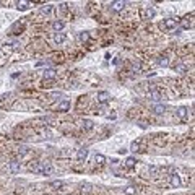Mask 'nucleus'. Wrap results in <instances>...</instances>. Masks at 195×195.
<instances>
[{"label":"nucleus","instance_id":"19","mask_svg":"<svg viewBox=\"0 0 195 195\" xmlns=\"http://www.w3.org/2000/svg\"><path fill=\"white\" fill-rule=\"evenodd\" d=\"M52 166L50 164H47V163H44V168H42V171H41V174H44V176H49V174H52Z\"/></svg>","mask_w":195,"mask_h":195},{"label":"nucleus","instance_id":"34","mask_svg":"<svg viewBox=\"0 0 195 195\" xmlns=\"http://www.w3.org/2000/svg\"><path fill=\"white\" fill-rule=\"evenodd\" d=\"M50 101H55V99H57V98H60V93H54V94H50Z\"/></svg>","mask_w":195,"mask_h":195},{"label":"nucleus","instance_id":"4","mask_svg":"<svg viewBox=\"0 0 195 195\" xmlns=\"http://www.w3.org/2000/svg\"><path fill=\"white\" fill-rule=\"evenodd\" d=\"M181 25L184 29H190V28H193V13L187 15V17H184V20L181 21Z\"/></svg>","mask_w":195,"mask_h":195},{"label":"nucleus","instance_id":"26","mask_svg":"<svg viewBox=\"0 0 195 195\" xmlns=\"http://www.w3.org/2000/svg\"><path fill=\"white\" fill-rule=\"evenodd\" d=\"M158 63H160V65H163V67H166V65H169V59L166 57V55H163V57L158 59Z\"/></svg>","mask_w":195,"mask_h":195},{"label":"nucleus","instance_id":"7","mask_svg":"<svg viewBox=\"0 0 195 195\" xmlns=\"http://www.w3.org/2000/svg\"><path fill=\"white\" fill-rule=\"evenodd\" d=\"M81 129L86 130V132H90V130L94 129V122L90 120V119H85V120H81Z\"/></svg>","mask_w":195,"mask_h":195},{"label":"nucleus","instance_id":"16","mask_svg":"<svg viewBox=\"0 0 195 195\" xmlns=\"http://www.w3.org/2000/svg\"><path fill=\"white\" fill-rule=\"evenodd\" d=\"M29 5H31V3L29 2H26V0H21V2H17V8L18 10H28V8H29Z\"/></svg>","mask_w":195,"mask_h":195},{"label":"nucleus","instance_id":"1","mask_svg":"<svg viewBox=\"0 0 195 195\" xmlns=\"http://www.w3.org/2000/svg\"><path fill=\"white\" fill-rule=\"evenodd\" d=\"M177 20H174V18H166V20H163V23H161V29H164V31H172V29H176V26H177Z\"/></svg>","mask_w":195,"mask_h":195},{"label":"nucleus","instance_id":"31","mask_svg":"<svg viewBox=\"0 0 195 195\" xmlns=\"http://www.w3.org/2000/svg\"><path fill=\"white\" fill-rule=\"evenodd\" d=\"M62 185H63L62 181H54V182H50V187H54V189H59V187H62Z\"/></svg>","mask_w":195,"mask_h":195},{"label":"nucleus","instance_id":"32","mask_svg":"<svg viewBox=\"0 0 195 195\" xmlns=\"http://www.w3.org/2000/svg\"><path fill=\"white\" fill-rule=\"evenodd\" d=\"M158 171H160V169H158V168H156V166H150V169H148V172L151 174V176H156V174H158Z\"/></svg>","mask_w":195,"mask_h":195},{"label":"nucleus","instance_id":"5","mask_svg":"<svg viewBox=\"0 0 195 195\" xmlns=\"http://www.w3.org/2000/svg\"><path fill=\"white\" fill-rule=\"evenodd\" d=\"M109 99H111V94L107 93V91H99V93L96 94V101L99 102V104H106Z\"/></svg>","mask_w":195,"mask_h":195},{"label":"nucleus","instance_id":"29","mask_svg":"<svg viewBox=\"0 0 195 195\" xmlns=\"http://www.w3.org/2000/svg\"><path fill=\"white\" fill-rule=\"evenodd\" d=\"M20 31H23V26H20V23H17V25L11 28V33L13 34H20Z\"/></svg>","mask_w":195,"mask_h":195},{"label":"nucleus","instance_id":"21","mask_svg":"<svg viewBox=\"0 0 195 195\" xmlns=\"http://www.w3.org/2000/svg\"><path fill=\"white\" fill-rule=\"evenodd\" d=\"M124 193H125V195H137V187H133V185H129V187H125Z\"/></svg>","mask_w":195,"mask_h":195},{"label":"nucleus","instance_id":"10","mask_svg":"<svg viewBox=\"0 0 195 195\" xmlns=\"http://www.w3.org/2000/svg\"><path fill=\"white\" fill-rule=\"evenodd\" d=\"M148 98L153 99V101H160V99L163 98V94L160 93V91H156V90H151L150 93H148Z\"/></svg>","mask_w":195,"mask_h":195},{"label":"nucleus","instance_id":"8","mask_svg":"<svg viewBox=\"0 0 195 195\" xmlns=\"http://www.w3.org/2000/svg\"><path fill=\"white\" fill-rule=\"evenodd\" d=\"M13 99V94L11 93H7V94H3L2 98H0V101H2V107H8L10 106V101Z\"/></svg>","mask_w":195,"mask_h":195},{"label":"nucleus","instance_id":"3","mask_svg":"<svg viewBox=\"0 0 195 195\" xmlns=\"http://www.w3.org/2000/svg\"><path fill=\"white\" fill-rule=\"evenodd\" d=\"M138 15H140V20H151L154 18V10L151 7H142Z\"/></svg>","mask_w":195,"mask_h":195},{"label":"nucleus","instance_id":"6","mask_svg":"<svg viewBox=\"0 0 195 195\" xmlns=\"http://www.w3.org/2000/svg\"><path fill=\"white\" fill-rule=\"evenodd\" d=\"M177 117L181 119V120H189V109H187V107H184V106H181L177 109Z\"/></svg>","mask_w":195,"mask_h":195},{"label":"nucleus","instance_id":"14","mask_svg":"<svg viewBox=\"0 0 195 195\" xmlns=\"http://www.w3.org/2000/svg\"><path fill=\"white\" fill-rule=\"evenodd\" d=\"M130 150L132 151H135V153H137V151H145L142 148V142L140 140H137V142H132V145H130Z\"/></svg>","mask_w":195,"mask_h":195},{"label":"nucleus","instance_id":"9","mask_svg":"<svg viewBox=\"0 0 195 195\" xmlns=\"http://www.w3.org/2000/svg\"><path fill=\"white\" fill-rule=\"evenodd\" d=\"M124 7H125V2L119 0V2H114L111 5V8H112V11H120V10H124Z\"/></svg>","mask_w":195,"mask_h":195},{"label":"nucleus","instance_id":"27","mask_svg":"<svg viewBox=\"0 0 195 195\" xmlns=\"http://www.w3.org/2000/svg\"><path fill=\"white\" fill-rule=\"evenodd\" d=\"M153 111H154L156 114H164V112H166V107H164V106H161V104H158V106H154V107H153Z\"/></svg>","mask_w":195,"mask_h":195},{"label":"nucleus","instance_id":"15","mask_svg":"<svg viewBox=\"0 0 195 195\" xmlns=\"http://www.w3.org/2000/svg\"><path fill=\"white\" fill-rule=\"evenodd\" d=\"M65 34L63 33H57L54 36V41H55V44H63V42H65Z\"/></svg>","mask_w":195,"mask_h":195},{"label":"nucleus","instance_id":"25","mask_svg":"<svg viewBox=\"0 0 195 195\" xmlns=\"http://www.w3.org/2000/svg\"><path fill=\"white\" fill-rule=\"evenodd\" d=\"M90 190H91V185H90V184H83L80 192H81V195H88V193H90Z\"/></svg>","mask_w":195,"mask_h":195},{"label":"nucleus","instance_id":"28","mask_svg":"<svg viewBox=\"0 0 195 195\" xmlns=\"http://www.w3.org/2000/svg\"><path fill=\"white\" fill-rule=\"evenodd\" d=\"M94 161H96L98 164H104V163H106V158L102 156V154H96V156H94Z\"/></svg>","mask_w":195,"mask_h":195},{"label":"nucleus","instance_id":"33","mask_svg":"<svg viewBox=\"0 0 195 195\" xmlns=\"http://www.w3.org/2000/svg\"><path fill=\"white\" fill-rule=\"evenodd\" d=\"M59 10H60V13H67L69 5H67V3H60V5H59Z\"/></svg>","mask_w":195,"mask_h":195},{"label":"nucleus","instance_id":"30","mask_svg":"<svg viewBox=\"0 0 195 195\" xmlns=\"http://www.w3.org/2000/svg\"><path fill=\"white\" fill-rule=\"evenodd\" d=\"M78 39H80L81 42H86L90 39V34L88 33H80V34H78Z\"/></svg>","mask_w":195,"mask_h":195},{"label":"nucleus","instance_id":"13","mask_svg":"<svg viewBox=\"0 0 195 195\" xmlns=\"http://www.w3.org/2000/svg\"><path fill=\"white\" fill-rule=\"evenodd\" d=\"M86 158H88V150H78L77 151V160L78 161H83V160H86Z\"/></svg>","mask_w":195,"mask_h":195},{"label":"nucleus","instance_id":"20","mask_svg":"<svg viewBox=\"0 0 195 195\" xmlns=\"http://www.w3.org/2000/svg\"><path fill=\"white\" fill-rule=\"evenodd\" d=\"M174 70L177 72V73H181V75H184L185 72H187V67L184 65V63H177L176 67H174Z\"/></svg>","mask_w":195,"mask_h":195},{"label":"nucleus","instance_id":"23","mask_svg":"<svg viewBox=\"0 0 195 195\" xmlns=\"http://www.w3.org/2000/svg\"><path fill=\"white\" fill-rule=\"evenodd\" d=\"M135 164H137V161H135V158H127V161H125V166L129 169H132L135 168Z\"/></svg>","mask_w":195,"mask_h":195},{"label":"nucleus","instance_id":"18","mask_svg":"<svg viewBox=\"0 0 195 195\" xmlns=\"http://www.w3.org/2000/svg\"><path fill=\"white\" fill-rule=\"evenodd\" d=\"M52 28H54L55 31H62L63 28H65V23H63L62 20H57V21H54V23H52Z\"/></svg>","mask_w":195,"mask_h":195},{"label":"nucleus","instance_id":"22","mask_svg":"<svg viewBox=\"0 0 195 195\" xmlns=\"http://www.w3.org/2000/svg\"><path fill=\"white\" fill-rule=\"evenodd\" d=\"M10 171H11V172H18V171H20V163L17 160L10 163Z\"/></svg>","mask_w":195,"mask_h":195},{"label":"nucleus","instance_id":"24","mask_svg":"<svg viewBox=\"0 0 195 195\" xmlns=\"http://www.w3.org/2000/svg\"><path fill=\"white\" fill-rule=\"evenodd\" d=\"M52 10H54V7H52V5H44V7L41 8V13H42V15H49Z\"/></svg>","mask_w":195,"mask_h":195},{"label":"nucleus","instance_id":"11","mask_svg":"<svg viewBox=\"0 0 195 195\" xmlns=\"http://www.w3.org/2000/svg\"><path fill=\"white\" fill-rule=\"evenodd\" d=\"M57 109L60 111V112H67V111L70 109V102L69 101H60L57 104Z\"/></svg>","mask_w":195,"mask_h":195},{"label":"nucleus","instance_id":"17","mask_svg":"<svg viewBox=\"0 0 195 195\" xmlns=\"http://www.w3.org/2000/svg\"><path fill=\"white\" fill-rule=\"evenodd\" d=\"M55 70H52V69H49V70H46L44 72V80H54L55 78Z\"/></svg>","mask_w":195,"mask_h":195},{"label":"nucleus","instance_id":"12","mask_svg":"<svg viewBox=\"0 0 195 195\" xmlns=\"http://www.w3.org/2000/svg\"><path fill=\"white\" fill-rule=\"evenodd\" d=\"M169 182H171V185H172V187H179V185H181V177H179L177 174H171Z\"/></svg>","mask_w":195,"mask_h":195},{"label":"nucleus","instance_id":"2","mask_svg":"<svg viewBox=\"0 0 195 195\" xmlns=\"http://www.w3.org/2000/svg\"><path fill=\"white\" fill-rule=\"evenodd\" d=\"M17 47H18L17 42H7V44L2 46V49H0V54H2V55H7V57H8L10 54H13L15 50H17Z\"/></svg>","mask_w":195,"mask_h":195}]
</instances>
